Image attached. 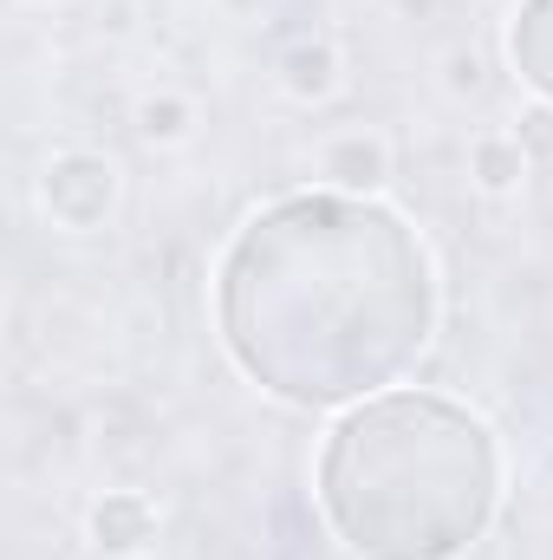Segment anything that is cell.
Masks as SVG:
<instances>
[{
	"label": "cell",
	"instance_id": "1",
	"mask_svg": "<svg viewBox=\"0 0 553 560\" xmlns=\"http://www.w3.org/2000/svg\"><path fill=\"white\" fill-rule=\"evenodd\" d=\"M443 319L430 242L378 196L293 189L215 268V332L248 385L293 411H352L404 385Z\"/></svg>",
	"mask_w": 553,
	"mask_h": 560
},
{
	"label": "cell",
	"instance_id": "2",
	"mask_svg": "<svg viewBox=\"0 0 553 560\" xmlns=\"http://www.w3.org/2000/svg\"><path fill=\"white\" fill-rule=\"evenodd\" d=\"M502 489L495 423L423 385H391L339 411L313 463L319 522L352 560L475 555L502 515Z\"/></svg>",
	"mask_w": 553,
	"mask_h": 560
},
{
	"label": "cell",
	"instance_id": "3",
	"mask_svg": "<svg viewBox=\"0 0 553 560\" xmlns=\"http://www.w3.org/2000/svg\"><path fill=\"white\" fill-rule=\"evenodd\" d=\"M39 202H46V215L59 229L92 235L118 209V163L105 150H59L46 163V176H39Z\"/></svg>",
	"mask_w": 553,
	"mask_h": 560
},
{
	"label": "cell",
	"instance_id": "4",
	"mask_svg": "<svg viewBox=\"0 0 553 560\" xmlns=\"http://www.w3.org/2000/svg\"><path fill=\"white\" fill-rule=\"evenodd\" d=\"M508 66L541 105H553V0H521L515 7V20H508Z\"/></svg>",
	"mask_w": 553,
	"mask_h": 560
},
{
	"label": "cell",
	"instance_id": "5",
	"mask_svg": "<svg viewBox=\"0 0 553 560\" xmlns=\"http://www.w3.org/2000/svg\"><path fill=\"white\" fill-rule=\"evenodd\" d=\"M319 176L345 196H378L385 176H391V143L378 131H345V138H332L319 150Z\"/></svg>",
	"mask_w": 553,
	"mask_h": 560
},
{
	"label": "cell",
	"instance_id": "6",
	"mask_svg": "<svg viewBox=\"0 0 553 560\" xmlns=\"http://www.w3.org/2000/svg\"><path fill=\"white\" fill-rule=\"evenodd\" d=\"M156 535V515H150V502L143 495H105L98 509H92V541L105 548V555H138L143 541Z\"/></svg>",
	"mask_w": 553,
	"mask_h": 560
},
{
	"label": "cell",
	"instance_id": "7",
	"mask_svg": "<svg viewBox=\"0 0 553 560\" xmlns=\"http://www.w3.org/2000/svg\"><path fill=\"white\" fill-rule=\"evenodd\" d=\"M280 85H286L293 98H326V92L339 85V52H332L326 39H306V46L280 52Z\"/></svg>",
	"mask_w": 553,
	"mask_h": 560
},
{
	"label": "cell",
	"instance_id": "8",
	"mask_svg": "<svg viewBox=\"0 0 553 560\" xmlns=\"http://www.w3.org/2000/svg\"><path fill=\"white\" fill-rule=\"evenodd\" d=\"M469 170H475V183H482L489 196H508V189H521V176H528V150H521V138H475Z\"/></svg>",
	"mask_w": 553,
	"mask_h": 560
},
{
	"label": "cell",
	"instance_id": "9",
	"mask_svg": "<svg viewBox=\"0 0 553 560\" xmlns=\"http://www.w3.org/2000/svg\"><path fill=\"white\" fill-rule=\"evenodd\" d=\"M138 131H143V138L176 143L183 131H189V105H176V98H163V105H156V98H150V105H143V125H138Z\"/></svg>",
	"mask_w": 553,
	"mask_h": 560
}]
</instances>
